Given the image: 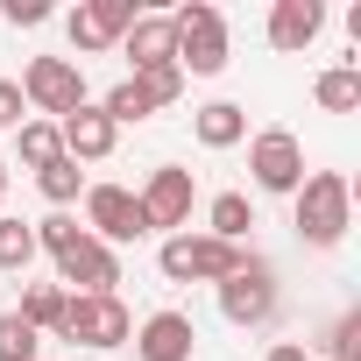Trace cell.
<instances>
[{
	"instance_id": "obj_28",
	"label": "cell",
	"mask_w": 361,
	"mask_h": 361,
	"mask_svg": "<svg viewBox=\"0 0 361 361\" xmlns=\"http://www.w3.org/2000/svg\"><path fill=\"white\" fill-rule=\"evenodd\" d=\"M29 121V99H22V85L15 78H0V128H22Z\"/></svg>"
},
{
	"instance_id": "obj_26",
	"label": "cell",
	"mask_w": 361,
	"mask_h": 361,
	"mask_svg": "<svg viewBox=\"0 0 361 361\" xmlns=\"http://www.w3.org/2000/svg\"><path fill=\"white\" fill-rule=\"evenodd\" d=\"M78 234H85V227H78L71 213H50V220H36V255H50V262H57V255H64Z\"/></svg>"
},
{
	"instance_id": "obj_11",
	"label": "cell",
	"mask_w": 361,
	"mask_h": 361,
	"mask_svg": "<svg viewBox=\"0 0 361 361\" xmlns=\"http://www.w3.org/2000/svg\"><path fill=\"white\" fill-rule=\"evenodd\" d=\"M135 15H142L135 0H85V8H78V15L64 22V29H71L78 57H92V50H114V43H121V36L135 29Z\"/></svg>"
},
{
	"instance_id": "obj_9",
	"label": "cell",
	"mask_w": 361,
	"mask_h": 361,
	"mask_svg": "<svg viewBox=\"0 0 361 361\" xmlns=\"http://www.w3.org/2000/svg\"><path fill=\"white\" fill-rule=\"evenodd\" d=\"M85 227H92V241H106V248L149 234V227H142V206H135L128 185H85Z\"/></svg>"
},
{
	"instance_id": "obj_1",
	"label": "cell",
	"mask_w": 361,
	"mask_h": 361,
	"mask_svg": "<svg viewBox=\"0 0 361 361\" xmlns=\"http://www.w3.org/2000/svg\"><path fill=\"white\" fill-rule=\"evenodd\" d=\"M290 199H298V241L305 248H340L347 241V227H354V185L340 170H305V185Z\"/></svg>"
},
{
	"instance_id": "obj_16",
	"label": "cell",
	"mask_w": 361,
	"mask_h": 361,
	"mask_svg": "<svg viewBox=\"0 0 361 361\" xmlns=\"http://www.w3.org/2000/svg\"><path fill=\"white\" fill-rule=\"evenodd\" d=\"M192 135H199L206 149H234V142H248V106L213 99V106H199V114H192Z\"/></svg>"
},
{
	"instance_id": "obj_2",
	"label": "cell",
	"mask_w": 361,
	"mask_h": 361,
	"mask_svg": "<svg viewBox=\"0 0 361 361\" xmlns=\"http://www.w3.org/2000/svg\"><path fill=\"white\" fill-rule=\"evenodd\" d=\"M170 29H177V71L185 78H220L227 71V15L213 8V0H185V8L170 15Z\"/></svg>"
},
{
	"instance_id": "obj_6",
	"label": "cell",
	"mask_w": 361,
	"mask_h": 361,
	"mask_svg": "<svg viewBox=\"0 0 361 361\" xmlns=\"http://www.w3.org/2000/svg\"><path fill=\"white\" fill-rule=\"evenodd\" d=\"M213 290H220L227 326H269L276 319V262L269 255H241V269L227 283H213Z\"/></svg>"
},
{
	"instance_id": "obj_23",
	"label": "cell",
	"mask_w": 361,
	"mask_h": 361,
	"mask_svg": "<svg viewBox=\"0 0 361 361\" xmlns=\"http://www.w3.org/2000/svg\"><path fill=\"white\" fill-rule=\"evenodd\" d=\"M0 361H43V333L22 312H0Z\"/></svg>"
},
{
	"instance_id": "obj_21",
	"label": "cell",
	"mask_w": 361,
	"mask_h": 361,
	"mask_svg": "<svg viewBox=\"0 0 361 361\" xmlns=\"http://www.w3.org/2000/svg\"><path fill=\"white\" fill-rule=\"evenodd\" d=\"M15 312H22L36 333H57V319H64V283H29Z\"/></svg>"
},
{
	"instance_id": "obj_13",
	"label": "cell",
	"mask_w": 361,
	"mask_h": 361,
	"mask_svg": "<svg viewBox=\"0 0 361 361\" xmlns=\"http://www.w3.org/2000/svg\"><path fill=\"white\" fill-rule=\"evenodd\" d=\"M57 135H64V156H71V163H106V156H114V142H121V128L99 114V99H85L78 114H64V121H57Z\"/></svg>"
},
{
	"instance_id": "obj_12",
	"label": "cell",
	"mask_w": 361,
	"mask_h": 361,
	"mask_svg": "<svg viewBox=\"0 0 361 361\" xmlns=\"http://www.w3.org/2000/svg\"><path fill=\"white\" fill-rule=\"evenodd\" d=\"M192 347H199V326L185 312H149L135 326V361H192Z\"/></svg>"
},
{
	"instance_id": "obj_4",
	"label": "cell",
	"mask_w": 361,
	"mask_h": 361,
	"mask_svg": "<svg viewBox=\"0 0 361 361\" xmlns=\"http://www.w3.org/2000/svg\"><path fill=\"white\" fill-rule=\"evenodd\" d=\"M57 340H78V347L114 354V347H128V340H135V319H128V305H121V298H71V290H64Z\"/></svg>"
},
{
	"instance_id": "obj_25",
	"label": "cell",
	"mask_w": 361,
	"mask_h": 361,
	"mask_svg": "<svg viewBox=\"0 0 361 361\" xmlns=\"http://www.w3.org/2000/svg\"><path fill=\"white\" fill-rule=\"evenodd\" d=\"M128 78H142V92L156 99V114L185 99V71H177V64H156V71H128Z\"/></svg>"
},
{
	"instance_id": "obj_3",
	"label": "cell",
	"mask_w": 361,
	"mask_h": 361,
	"mask_svg": "<svg viewBox=\"0 0 361 361\" xmlns=\"http://www.w3.org/2000/svg\"><path fill=\"white\" fill-rule=\"evenodd\" d=\"M241 255H248V248H234V241H213V234H192V227H185V234H170V241H163V255H156V262H163V276H170V283H227V276L241 269Z\"/></svg>"
},
{
	"instance_id": "obj_27",
	"label": "cell",
	"mask_w": 361,
	"mask_h": 361,
	"mask_svg": "<svg viewBox=\"0 0 361 361\" xmlns=\"http://www.w3.org/2000/svg\"><path fill=\"white\" fill-rule=\"evenodd\" d=\"M326 361H361V312H340L326 333Z\"/></svg>"
},
{
	"instance_id": "obj_24",
	"label": "cell",
	"mask_w": 361,
	"mask_h": 361,
	"mask_svg": "<svg viewBox=\"0 0 361 361\" xmlns=\"http://www.w3.org/2000/svg\"><path fill=\"white\" fill-rule=\"evenodd\" d=\"M29 262H36V227H29V220H8V213H0V269L15 276V269H29Z\"/></svg>"
},
{
	"instance_id": "obj_19",
	"label": "cell",
	"mask_w": 361,
	"mask_h": 361,
	"mask_svg": "<svg viewBox=\"0 0 361 361\" xmlns=\"http://www.w3.org/2000/svg\"><path fill=\"white\" fill-rule=\"evenodd\" d=\"M206 220H213V227H206L213 241H234V248H241V241H248V227H255V206H248V192H220Z\"/></svg>"
},
{
	"instance_id": "obj_15",
	"label": "cell",
	"mask_w": 361,
	"mask_h": 361,
	"mask_svg": "<svg viewBox=\"0 0 361 361\" xmlns=\"http://www.w3.org/2000/svg\"><path fill=\"white\" fill-rule=\"evenodd\" d=\"M121 57H128L135 71L177 64V29H170V15H135V29L121 36Z\"/></svg>"
},
{
	"instance_id": "obj_17",
	"label": "cell",
	"mask_w": 361,
	"mask_h": 361,
	"mask_svg": "<svg viewBox=\"0 0 361 361\" xmlns=\"http://www.w3.org/2000/svg\"><path fill=\"white\" fill-rule=\"evenodd\" d=\"M312 99H319L326 114H354V106H361V64H333V71H319V78H312Z\"/></svg>"
},
{
	"instance_id": "obj_8",
	"label": "cell",
	"mask_w": 361,
	"mask_h": 361,
	"mask_svg": "<svg viewBox=\"0 0 361 361\" xmlns=\"http://www.w3.org/2000/svg\"><path fill=\"white\" fill-rule=\"evenodd\" d=\"M248 177H255V192H298L305 185V142L290 128H262L248 142Z\"/></svg>"
},
{
	"instance_id": "obj_14",
	"label": "cell",
	"mask_w": 361,
	"mask_h": 361,
	"mask_svg": "<svg viewBox=\"0 0 361 361\" xmlns=\"http://www.w3.org/2000/svg\"><path fill=\"white\" fill-rule=\"evenodd\" d=\"M319 29H326V8H319V0H276V8H269V50H283V57L312 50Z\"/></svg>"
},
{
	"instance_id": "obj_10",
	"label": "cell",
	"mask_w": 361,
	"mask_h": 361,
	"mask_svg": "<svg viewBox=\"0 0 361 361\" xmlns=\"http://www.w3.org/2000/svg\"><path fill=\"white\" fill-rule=\"evenodd\" d=\"M57 276L71 283V298H114V283H121V255H114L106 241L78 234V241L57 255Z\"/></svg>"
},
{
	"instance_id": "obj_22",
	"label": "cell",
	"mask_w": 361,
	"mask_h": 361,
	"mask_svg": "<svg viewBox=\"0 0 361 361\" xmlns=\"http://www.w3.org/2000/svg\"><path fill=\"white\" fill-rule=\"evenodd\" d=\"M36 192H43V199H50V206H57V213H64V206H71V199H78V192H85V170H78V163H71V156H57V163H50V170H36Z\"/></svg>"
},
{
	"instance_id": "obj_29",
	"label": "cell",
	"mask_w": 361,
	"mask_h": 361,
	"mask_svg": "<svg viewBox=\"0 0 361 361\" xmlns=\"http://www.w3.org/2000/svg\"><path fill=\"white\" fill-rule=\"evenodd\" d=\"M0 15H8L15 29H36V22H50V8H43V0H0Z\"/></svg>"
},
{
	"instance_id": "obj_18",
	"label": "cell",
	"mask_w": 361,
	"mask_h": 361,
	"mask_svg": "<svg viewBox=\"0 0 361 361\" xmlns=\"http://www.w3.org/2000/svg\"><path fill=\"white\" fill-rule=\"evenodd\" d=\"M15 156H22L29 170H50V163L64 156V135H57V121H36V114H29V121L15 128Z\"/></svg>"
},
{
	"instance_id": "obj_30",
	"label": "cell",
	"mask_w": 361,
	"mask_h": 361,
	"mask_svg": "<svg viewBox=\"0 0 361 361\" xmlns=\"http://www.w3.org/2000/svg\"><path fill=\"white\" fill-rule=\"evenodd\" d=\"M262 361H312V354H305V347H298V340H276V347H269V354H262Z\"/></svg>"
},
{
	"instance_id": "obj_20",
	"label": "cell",
	"mask_w": 361,
	"mask_h": 361,
	"mask_svg": "<svg viewBox=\"0 0 361 361\" xmlns=\"http://www.w3.org/2000/svg\"><path fill=\"white\" fill-rule=\"evenodd\" d=\"M99 114H106L114 128H128V121H149V114H156V99L142 92V78H121V85L99 99Z\"/></svg>"
},
{
	"instance_id": "obj_7",
	"label": "cell",
	"mask_w": 361,
	"mask_h": 361,
	"mask_svg": "<svg viewBox=\"0 0 361 361\" xmlns=\"http://www.w3.org/2000/svg\"><path fill=\"white\" fill-rule=\"evenodd\" d=\"M135 206H142V227L149 234H185L192 227V206H199V185H192V170L163 163V170H149V185L135 192Z\"/></svg>"
},
{
	"instance_id": "obj_5",
	"label": "cell",
	"mask_w": 361,
	"mask_h": 361,
	"mask_svg": "<svg viewBox=\"0 0 361 361\" xmlns=\"http://www.w3.org/2000/svg\"><path fill=\"white\" fill-rule=\"evenodd\" d=\"M15 85H22V99H29L43 121H64V114L85 106V71H78V57H29V71H22Z\"/></svg>"
},
{
	"instance_id": "obj_31",
	"label": "cell",
	"mask_w": 361,
	"mask_h": 361,
	"mask_svg": "<svg viewBox=\"0 0 361 361\" xmlns=\"http://www.w3.org/2000/svg\"><path fill=\"white\" fill-rule=\"evenodd\" d=\"M0 206H8V163H0Z\"/></svg>"
}]
</instances>
